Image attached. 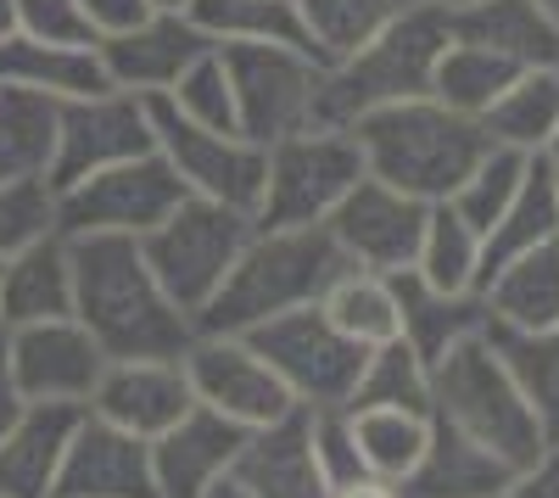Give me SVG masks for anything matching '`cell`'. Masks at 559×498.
<instances>
[{
  "mask_svg": "<svg viewBox=\"0 0 559 498\" xmlns=\"http://www.w3.org/2000/svg\"><path fill=\"white\" fill-rule=\"evenodd\" d=\"M426 218L431 202H419L386 179L364 174L358 186L336 202V213L324 218V230L336 236V247L358 263V269H376V275H403L419 258V236H426Z\"/></svg>",
  "mask_w": 559,
  "mask_h": 498,
  "instance_id": "cell-14",
  "label": "cell"
},
{
  "mask_svg": "<svg viewBox=\"0 0 559 498\" xmlns=\"http://www.w3.org/2000/svg\"><path fill=\"white\" fill-rule=\"evenodd\" d=\"M191 376L179 358H112L102 387L90 392V415H102L134 437H163L179 415H191Z\"/></svg>",
  "mask_w": 559,
  "mask_h": 498,
  "instance_id": "cell-19",
  "label": "cell"
},
{
  "mask_svg": "<svg viewBox=\"0 0 559 498\" xmlns=\"http://www.w3.org/2000/svg\"><path fill=\"white\" fill-rule=\"evenodd\" d=\"M392 17H397V0H302V23L313 34V51L324 68L364 51Z\"/></svg>",
  "mask_w": 559,
  "mask_h": 498,
  "instance_id": "cell-37",
  "label": "cell"
},
{
  "mask_svg": "<svg viewBox=\"0 0 559 498\" xmlns=\"http://www.w3.org/2000/svg\"><path fill=\"white\" fill-rule=\"evenodd\" d=\"M543 7H548V17H554V23H559V0H543Z\"/></svg>",
  "mask_w": 559,
  "mask_h": 498,
  "instance_id": "cell-52",
  "label": "cell"
},
{
  "mask_svg": "<svg viewBox=\"0 0 559 498\" xmlns=\"http://www.w3.org/2000/svg\"><path fill=\"white\" fill-rule=\"evenodd\" d=\"M0 269H7V258H0ZM0 331H7V325H0Z\"/></svg>",
  "mask_w": 559,
  "mask_h": 498,
  "instance_id": "cell-53",
  "label": "cell"
},
{
  "mask_svg": "<svg viewBox=\"0 0 559 498\" xmlns=\"http://www.w3.org/2000/svg\"><path fill=\"white\" fill-rule=\"evenodd\" d=\"M487 336H492L498 358L509 365V376L521 381L548 442H559V325L554 331H498V325H487Z\"/></svg>",
  "mask_w": 559,
  "mask_h": 498,
  "instance_id": "cell-36",
  "label": "cell"
},
{
  "mask_svg": "<svg viewBox=\"0 0 559 498\" xmlns=\"http://www.w3.org/2000/svg\"><path fill=\"white\" fill-rule=\"evenodd\" d=\"M543 157H548V163H554V168H559V129H554V141H548V146H543Z\"/></svg>",
  "mask_w": 559,
  "mask_h": 498,
  "instance_id": "cell-51",
  "label": "cell"
},
{
  "mask_svg": "<svg viewBox=\"0 0 559 498\" xmlns=\"http://www.w3.org/2000/svg\"><path fill=\"white\" fill-rule=\"evenodd\" d=\"M73 241V320L107 358H179L197 336L134 236H68Z\"/></svg>",
  "mask_w": 559,
  "mask_h": 498,
  "instance_id": "cell-1",
  "label": "cell"
},
{
  "mask_svg": "<svg viewBox=\"0 0 559 498\" xmlns=\"http://www.w3.org/2000/svg\"><path fill=\"white\" fill-rule=\"evenodd\" d=\"M336 498H403L392 482H381V476H364V482H353V487H336Z\"/></svg>",
  "mask_w": 559,
  "mask_h": 498,
  "instance_id": "cell-46",
  "label": "cell"
},
{
  "mask_svg": "<svg viewBox=\"0 0 559 498\" xmlns=\"http://www.w3.org/2000/svg\"><path fill=\"white\" fill-rule=\"evenodd\" d=\"M191 197L185 179L168 168V157L152 146L129 163H112L102 174L57 191V230L62 236H152L157 224Z\"/></svg>",
  "mask_w": 559,
  "mask_h": 498,
  "instance_id": "cell-9",
  "label": "cell"
},
{
  "mask_svg": "<svg viewBox=\"0 0 559 498\" xmlns=\"http://www.w3.org/2000/svg\"><path fill=\"white\" fill-rule=\"evenodd\" d=\"M51 498H157L152 442L84 410Z\"/></svg>",
  "mask_w": 559,
  "mask_h": 498,
  "instance_id": "cell-18",
  "label": "cell"
},
{
  "mask_svg": "<svg viewBox=\"0 0 559 498\" xmlns=\"http://www.w3.org/2000/svg\"><path fill=\"white\" fill-rule=\"evenodd\" d=\"M509 482H515V465H503L492 448L453 431L448 420H431L426 460L397 482V493L403 498H503Z\"/></svg>",
  "mask_w": 559,
  "mask_h": 498,
  "instance_id": "cell-23",
  "label": "cell"
},
{
  "mask_svg": "<svg viewBox=\"0 0 559 498\" xmlns=\"http://www.w3.org/2000/svg\"><path fill=\"white\" fill-rule=\"evenodd\" d=\"M448 39H453L448 7H397V17L364 51H353L347 62L324 73L319 123L353 129L376 107L431 96V73H437V57L448 51Z\"/></svg>",
  "mask_w": 559,
  "mask_h": 498,
  "instance_id": "cell-5",
  "label": "cell"
},
{
  "mask_svg": "<svg viewBox=\"0 0 559 498\" xmlns=\"http://www.w3.org/2000/svg\"><path fill=\"white\" fill-rule=\"evenodd\" d=\"M152 112L146 96H129V90H96V96H73L57 102V152H51V191H68L79 179L102 174L112 163H129L140 152H152Z\"/></svg>",
  "mask_w": 559,
  "mask_h": 498,
  "instance_id": "cell-12",
  "label": "cell"
},
{
  "mask_svg": "<svg viewBox=\"0 0 559 498\" xmlns=\"http://www.w3.org/2000/svg\"><path fill=\"white\" fill-rule=\"evenodd\" d=\"M57 152V102L0 84V179H45Z\"/></svg>",
  "mask_w": 559,
  "mask_h": 498,
  "instance_id": "cell-34",
  "label": "cell"
},
{
  "mask_svg": "<svg viewBox=\"0 0 559 498\" xmlns=\"http://www.w3.org/2000/svg\"><path fill=\"white\" fill-rule=\"evenodd\" d=\"M229 476H236L252 498H336L331 476H324V465H319L308 410H292L274 426H258Z\"/></svg>",
  "mask_w": 559,
  "mask_h": 498,
  "instance_id": "cell-20",
  "label": "cell"
},
{
  "mask_svg": "<svg viewBox=\"0 0 559 498\" xmlns=\"http://www.w3.org/2000/svg\"><path fill=\"white\" fill-rule=\"evenodd\" d=\"M213 51V39L197 28L191 12H152L123 34L102 39V68L129 96H168L179 73Z\"/></svg>",
  "mask_w": 559,
  "mask_h": 498,
  "instance_id": "cell-17",
  "label": "cell"
},
{
  "mask_svg": "<svg viewBox=\"0 0 559 498\" xmlns=\"http://www.w3.org/2000/svg\"><path fill=\"white\" fill-rule=\"evenodd\" d=\"M252 230H258L252 213L229 202H207V197H185L152 236H140V252H146L163 292L197 320L213 303V292L224 286V275L236 269Z\"/></svg>",
  "mask_w": 559,
  "mask_h": 498,
  "instance_id": "cell-6",
  "label": "cell"
},
{
  "mask_svg": "<svg viewBox=\"0 0 559 498\" xmlns=\"http://www.w3.org/2000/svg\"><path fill=\"white\" fill-rule=\"evenodd\" d=\"M185 376H191L197 403L218 410L224 420H236L247 431L274 426L297 410L292 387L269 370V358L247 342V336H218V331H197L191 347L179 353Z\"/></svg>",
  "mask_w": 559,
  "mask_h": 498,
  "instance_id": "cell-13",
  "label": "cell"
},
{
  "mask_svg": "<svg viewBox=\"0 0 559 498\" xmlns=\"http://www.w3.org/2000/svg\"><path fill=\"white\" fill-rule=\"evenodd\" d=\"M157 12H191V0H152Z\"/></svg>",
  "mask_w": 559,
  "mask_h": 498,
  "instance_id": "cell-50",
  "label": "cell"
},
{
  "mask_svg": "<svg viewBox=\"0 0 559 498\" xmlns=\"http://www.w3.org/2000/svg\"><path fill=\"white\" fill-rule=\"evenodd\" d=\"M0 84L34 90V96H51V102L112 90V79L102 68V45L84 51V45H51V39H34V34L0 39Z\"/></svg>",
  "mask_w": 559,
  "mask_h": 498,
  "instance_id": "cell-26",
  "label": "cell"
},
{
  "mask_svg": "<svg viewBox=\"0 0 559 498\" xmlns=\"http://www.w3.org/2000/svg\"><path fill=\"white\" fill-rule=\"evenodd\" d=\"M347 410V426H353V442H358V460L369 476L381 482H403L431 448V415L426 410H397V403H342Z\"/></svg>",
  "mask_w": 559,
  "mask_h": 498,
  "instance_id": "cell-28",
  "label": "cell"
},
{
  "mask_svg": "<svg viewBox=\"0 0 559 498\" xmlns=\"http://www.w3.org/2000/svg\"><path fill=\"white\" fill-rule=\"evenodd\" d=\"M218 51L229 84H236V118L247 141L274 146L319 123L324 73H331L319 57L297 51V45H218Z\"/></svg>",
  "mask_w": 559,
  "mask_h": 498,
  "instance_id": "cell-8",
  "label": "cell"
},
{
  "mask_svg": "<svg viewBox=\"0 0 559 498\" xmlns=\"http://www.w3.org/2000/svg\"><path fill=\"white\" fill-rule=\"evenodd\" d=\"M7 347H12L17 392L28 403H84L90 410V392L102 387V376L112 365L102 353V342L90 336L73 313L68 320H39V325L7 331Z\"/></svg>",
  "mask_w": 559,
  "mask_h": 498,
  "instance_id": "cell-15",
  "label": "cell"
},
{
  "mask_svg": "<svg viewBox=\"0 0 559 498\" xmlns=\"http://www.w3.org/2000/svg\"><path fill=\"white\" fill-rule=\"evenodd\" d=\"M73 313V241L62 230L39 236L34 247L12 252L0 269V325H39Z\"/></svg>",
  "mask_w": 559,
  "mask_h": 498,
  "instance_id": "cell-22",
  "label": "cell"
},
{
  "mask_svg": "<svg viewBox=\"0 0 559 498\" xmlns=\"http://www.w3.org/2000/svg\"><path fill=\"white\" fill-rule=\"evenodd\" d=\"M168 102H174L185 118L207 123V129H241V118H236V84H229V68H224L218 45L179 73V84L168 90Z\"/></svg>",
  "mask_w": 559,
  "mask_h": 498,
  "instance_id": "cell-40",
  "label": "cell"
},
{
  "mask_svg": "<svg viewBox=\"0 0 559 498\" xmlns=\"http://www.w3.org/2000/svg\"><path fill=\"white\" fill-rule=\"evenodd\" d=\"M191 17L213 45H297L319 57L302 23V0H191Z\"/></svg>",
  "mask_w": 559,
  "mask_h": 498,
  "instance_id": "cell-30",
  "label": "cell"
},
{
  "mask_svg": "<svg viewBox=\"0 0 559 498\" xmlns=\"http://www.w3.org/2000/svg\"><path fill=\"white\" fill-rule=\"evenodd\" d=\"M353 134H358L364 168L419 202H448L471 179V168L492 152L481 118H464L437 96L376 107L353 123Z\"/></svg>",
  "mask_w": 559,
  "mask_h": 498,
  "instance_id": "cell-3",
  "label": "cell"
},
{
  "mask_svg": "<svg viewBox=\"0 0 559 498\" xmlns=\"http://www.w3.org/2000/svg\"><path fill=\"white\" fill-rule=\"evenodd\" d=\"M263 152H269V174H263V202L252 213V224H263V230H274V224H324L336 213V202L369 174L358 134L331 123L297 129Z\"/></svg>",
  "mask_w": 559,
  "mask_h": 498,
  "instance_id": "cell-7",
  "label": "cell"
},
{
  "mask_svg": "<svg viewBox=\"0 0 559 498\" xmlns=\"http://www.w3.org/2000/svg\"><path fill=\"white\" fill-rule=\"evenodd\" d=\"M324 320H331L347 342L358 347H381L403 336V313H397V286L392 275H376V269H347V275L319 297Z\"/></svg>",
  "mask_w": 559,
  "mask_h": 498,
  "instance_id": "cell-33",
  "label": "cell"
},
{
  "mask_svg": "<svg viewBox=\"0 0 559 498\" xmlns=\"http://www.w3.org/2000/svg\"><path fill=\"white\" fill-rule=\"evenodd\" d=\"M481 129H487L492 146L543 157V146L554 141V129H559V62L521 68V79L481 112Z\"/></svg>",
  "mask_w": 559,
  "mask_h": 498,
  "instance_id": "cell-29",
  "label": "cell"
},
{
  "mask_svg": "<svg viewBox=\"0 0 559 498\" xmlns=\"http://www.w3.org/2000/svg\"><path fill=\"white\" fill-rule=\"evenodd\" d=\"M207 498H252V493H247V487H241L236 476H224V482H218V487H213Z\"/></svg>",
  "mask_w": 559,
  "mask_h": 498,
  "instance_id": "cell-48",
  "label": "cell"
},
{
  "mask_svg": "<svg viewBox=\"0 0 559 498\" xmlns=\"http://www.w3.org/2000/svg\"><path fill=\"white\" fill-rule=\"evenodd\" d=\"M17 34V0H0V39Z\"/></svg>",
  "mask_w": 559,
  "mask_h": 498,
  "instance_id": "cell-47",
  "label": "cell"
},
{
  "mask_svg": "<svg viewBox=\"0 0 559 498\" xmlns=\"http://www.w3.org/2000/svg\"><path fill=\"white\" fill-rule=\"evenodd\" d=\"M247 426L224 420L207 403H191V415H179L163 437H152V482L157 498H207L229 471H236Z\"/></svg>",
  "mask_w": 559,
  "mask_h": 498,
  "instance_id": "cell-16",
  "label": "cell"
},
{
  "mask_svg": "<svg viewBox=\"0 0 559 498\" xmlns=\"http://www.w3.org/2000/svg\"><path fill=\"white\" fill-rule=\"evenodd\" d=\"M347 403H353V410H358V403H397V410H426L431 415V365L403 336L381 342V347H369L364 376H358Z\"/></svg>",
  "mask_w": 559,
  "mask_h": 498,
  "instance_id": "cell-38",
  "label": "cell"
},
{
  "mask_svg": "<svg viewBox=\"0 0 559 498\" xmlns=\"http://www.w3.org/2000/svg\"><path fill=\"white\" fill-rule=\"evenodd\" d=\"M392 286H397V313H403V342L426 358V365H437L448 347L487 331L481 292H437V286L419 281L414 269L392 275Z\"/></svg>",
  "mask_w": 559,
  "mask_h": 498,
  "instance_id": "cell-27",
  "label": "cell"
},
{
  "mask_svg": "<svg viewBox=\"0 0 559 498\" xmlns=\"http://www.w3.org/2000/svg\"><path fill=\"white\" fill-rule=\"evenodd\" d=\"M397 7H448L453 12V7H464V0H397Z\"/></svg>",
  "mask_w": 559,
  "mask_h": 498,
  "instance_id": "cell-49",
  "label": "cell"
},
{
  "mask_svg": "<svg viewBox=\"0 0 559 498\" xmlns=\"http://www.w3.org/2000/svg\"><path fill=\"white\" fill-rule=\"evenodd\" d=\"M431 420H448L453 431L476 437L481 448H492L515 471H526L548 448L537 410L526 403L521 381L509 376V365L498 358L487 331L448 347L431 365Z\"/></svg>",
  "mask_w": 559,
  "mask_h": 498,
  "instance_id": "cell-4",
  "label": "cell"
},
{
  "mask_svg": "<svg viewBox=\"0 0 559 498\" xmlns=\"http://www.w3.org/2000/svg\"><path fill=\"white\" fill-rule=\"evenodd\" d=\"M487 325L498 331H554L559 325V241L503 258L481 281Z\"/></svg>",
  "mask_w": 559,
  "mask_h": 498,
  "instance_id": "cell-25",
  "label": "cell"
},
{
  "mask_svg": "<svg viewBox=\"0 0 559 498\" xmlns=\"http://www.w3.org/2000/svg\"><path fill=\"white\" fill-rule=\"evenodd\" d=\"M543 241H559V168L548 157H532L515 202H509V213L492 224V236H487V269H481V281L492 275L503 258L532 252Z\"/></svg>",
  "mask_w": 559,
  "mask_h": 498,
  "instance_id": "cell-32",
  "label": "cell"
},
{
  "mask_svg": "<svg viewBox=\"0 0 559 498\" xmlns=\"http://www.w3.org/2000/svg\"><path fill=\"white\" fill-rule=\"evenodd\" d=\"M503 498H559V442H548L526 471H515Z\"/></svg>",
  "mask_w": 559,
  "mask_h": 498,
  "instance_id": "cell-43",
  "label": "cell"
},
{
  "mask_svg": "<svg viewBox=\"0 0 559 498\" xmlns=\"http://www.w3.org/2000/svg\"><path fill=\"white\" fill-rule=\"evenodd\" d=\"M84 403H23L0 437V498H51Z\"/></svg>",
  "mask_w": 559,
  "mask_h": 498,
  "instance_id": "cell-21",
  "label": "cell"
},
{
  "mask_svg": "<svg viewBox=\"0 0 559 498\" xmlns=\"http://www.w3.org/2000/svg\"><path fill=\"white\" fill-rule=\"evenodd\" d=\"M247 342L269 358V370L292 387L297 410H342L353 398L358 376H364V358L369 347L347 342L324 308L308 303V308H292L280 320H263L258 331H247Z\"/></svg>",
  "mask_w": 559,
  "mask_h": 498,
  "instance_id": "cell-11",
  "label": "cell"
},
{
  "mask_svg": "<svg viewBox=\"0 0 559 498\" xmlns=\"http://www.w3.org/2000/svg\"><path fill=\"white\" fill-rule=\"evenodd\" d=\"M57 230V191L51 179H0V258L34 247Z\"/></svg>",
  "mask_w": 559,
  "mask_h": 498,
  "instance_id": "cell-41",
  "label": "cell"
},
{
  "mask_svg": "<svg viewBox=\"0 0 559 498\" xmlns=\"http://www.w3.org/2000/svg\"><path fill=\"white\" fill-rule=\"evenodd\" d=\"M23 392H17V376H12V347H7V331H0V437H7V426L23 415Z\"/></svg>",
  "mask_w": 559,
  "mask_h": 498,
  "instance_id": "cell-45",
  "label": "cell"
},
{
  "mask_svg": "<svg viewBox=\"0 0 559 498\" xmlns=\"http://www.w3.org/2000/svg\"><path fill=\"white\" fill-rule=\"evenodd\" d=\"M84 12H90V23H96L102 39H107V34L134 28L140 17H152L157 7H152V0H84Z\"/></svg>",
  "mask_w": 559,
  "mask_h": 498,
  "instance_id": "cell-44",
  "label": "cell"
},
{
  "mask_svg": "<svg viewBox=\"0 0 559 498\" xmlns=\"http://www.w3.org/2000/svg\"><path fill=\"white\" fill-rule=\"evenodd\" d=\"M481 269H487V236L471 218H459L453 202H431L414 275L437 292H481Z\"/></svg>",
  "mask_w": 559,
  "mask_h": 498,
  "instance_id": "cell-31",
  "label": "cell"
},
{
  "mask_svg": "<svg viewBox=\"0 0 559 498\" xmlns=\"http://www.w3.org/2000/svg\"><path fill=\"white\" fill-rule=\"evenodd\" d=\"M515 79H521V62L487 51L476 39H448V51L437 57V73H431V96L464 118H481Z\"/></svg>",
  "mask_w": 559,
  "mask_h": 498,
  "instance_id": "cell-35",
  "label": "cell"
},
{
  "mask_svg": "<svg viewBox=\"0 0 559 498\" xmlns=\"http://www.w3.org/2000/svg\"><path fill=\"white\" fill-rule=\"evenodd\" d=\"M526 168H532V157H526V152L492 146V152L471 168V179H464V186L448 197V202H453V213H459V218H471L481 236H492V224L509 213V202H515Z\"/></svg>",
  "mask_w": 559,
  "mask_h": 498,
  "instance_id": "cell-39",
  "label": "cell"
},
{
  "mask_svg": "<svg viewBox=\"0 0 559 498\" xmlns=\"http://www.w3.org/2000/svg\"><path fill=\"white\" fill-rule=\"evenodd\" d=\"M17 34L51 39V45H84V51L102 45V28L90 23L84 0H17Z\"/></svg>",
  "mask_w": 559,
  "mask_h": 498,
  "instance_id": "cell-42",
  "label": "cell"
},
{
  "mask_svg": "<svg viewBox=\"0 0 559 498\" xmlns=\"http://www.w3.org/2000/svg\"><path fill=\"white\" fill-rule=\"evenodd\" d=\"M353 269V258L336 247L324 224H274V230H252L241 247L236 269L224 275L213 303L197 313V331L218 336H247L263 320H280L292 308H308L331 292Z\"/></svg>",
  "mask_w": 559,
  "mask_h": 498,
  "instance_id": "cell-2",
  "label": "cell"
},
{
  "mask_svg": "<svg viewBox=\"0 0 559 498\" xmlns=\"http://www.w3.org/2000/svg\"><path fill=\"white\" fill-rule=\"evenodd\" d=\"M146 112H152L157 152L185 179V191L207 197V202H229L241 213H258L263 174H269V152L258 141H247L241 129H207L197 118H185L168 96H146Z\"/></svg>",
  "mask_w": 559,
  "mask_h": 498,
  "instance_id": "cell-10",
  "label": "cell"
},
{
  "mask_svg": "<svg viewBox=\"0 0 559 498\" xmlns=\"http://www.w3.org/2000/svg\"><path fill=\"white\" fill-rule=\"evenodd\" d=\"M448 28L453 39H476L521 68L559 62V23L548 17L543 0H464L448 12Z\"/></svg>",
  "mask_w": 559,
  "mask_h": 498,
  "instance_id": "cell-24",
  "label": "cell"
}]
</instances>
